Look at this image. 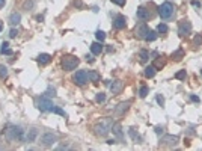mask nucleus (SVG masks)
<instances>
[{"mask_svg": "<svg viewBox=\"0 0 202 151\" xmlns=\"http://www.w3.org/2000/svg\"><path fill=\"white\" fill-rule=\"evenodd\" d=\"M158 15L163 20H170L175 15V6L170 2H165L163 5L158 6Z\"/></svg>", "mask_w": 202, "mask_h": 151, "instance_id": "1", "label": "nucleus"}, {"mask_svg": "<svg viewBox=\"0 0 202 151\" xmlns=\"http://www.w3.org/2000/svg\"><path fill=\"white\" fill-rule=\"evenodd\" d=\"M6 137L9 141H23L24 137V132L21 127H17V126H8L6 129Z\"/></svg>", "mask_w": 202, "mask_h": 151, "instance_id": "2", "label": "nucleus"}, {"mask_svg": "<svg viewBox=\"0 0 202 151\" xmlns=\"http://www.w3.org/2000/svg\"><path fill=\"white\" fill-rule=\"evenodd\" d=\"M112 126L113 124H112L110 119H104V121H101L95 126V133L98 136H106V134H109L112 132Z\"/></svg>", "mask_w": 202, "mask_h": 151, "instance_id": "3", "label": "nucleus"}, {"mask_svg": "<svg viewBox=\"0 0 202 151\" xmlns=\"http://www.w3.org/2000/svg\"><path fill=\"white\" fill-rule=\"evenodd\" d=\"M38 109L42 110V112H51L55 109V104H53V101L48 97L42 95V97L38 98Z\"/></svg>", "mask_w": 202, "mask_h": 151, "instance_id": "4", "label": "nucleus"}, {"mask_svg": "<svg viewBox=\"0 0 202 151\" xmlns=\"http://www.w3.org/2000/svg\"><path fill=\"white\" fill-rule=\"evenodd\" d=\"M78 65V59L75 56H63L62 59V68L65 71H71V70H75Z\"/></svg>", "mask_w": 202, "mask_h": 151, "instance_id": "5", "label": "nucleus"}, {"mask_svg": "<svg viewBox=\"0 0 202 151\" xmlns=\"http://www.w3.org/2000/svg\"><path fill=\"white\" fill-rule=\"evenodd\" d=\"M178 33H180L181 37H187V35H190V33H192V23H190V21H187V20L180 21V26H178Z\"/></svg>", "mask_w": 202, "mask_h": 151, "instance_id": "6", "label": "nucleus"}, {"mask_svg": "<svg viewBox=\"0 0 202 151\" xmlns=\"http://www.w3.org/2000/svg\"><path fill=\"white\" fill-rule=\"evenodd\" d=\"M56 141H57V136H56L55 133H45V134H42V137H41V144L44 145V147H53V144H55Z\"/></svg>", "mask_w": 202, "mask_h": 151, "instance_id": "7", "label": "nucleus"}, {"mask_svg": "<svg viewBox=\"0 0 202 151\" xmlns=\"http://www.w3.org/2000/svg\"><path fill=\"white\" fill-rule=\"evenodd\" d=\"M74 83L75 85H80V86H83V85H86V82H88V73L86 71H83V70H80V71H77L75 74H74Z\"/></svg>", "mask_w": 202, "mask_h": 151, "instance_id": "8", "label": "nucleus"}, {"mask_svg": "<svg viewBox=\"0 0 202 151\" xmlns=\"http://www.w3.org/2000/svg\"><path fill=\"white\" fill-rule=\"evenodd\" d=\"M177 144H178V136H173V134H166L160 141V145H167V147H173Z\"/></svg>", "mask_w": 202, "mask_h": 151, "instance_id": "9", "label": "nucleus"}, {"mask_svg": "<svg viewBox=\"0 0 202 151\" xmlns=\"http://www.w3.org/2000/svg\"><path fill=\"white\" fill-rule=\"evenodd\" d=\"M137 18L142 20V21H147V20L151 18V14H149V11H148L147 8L139 6V8H137Z\"/></svg>", "mask_w": 202, "mask_h": 151, "instance_id": "10", "label": "nucleus"}, {"mask_svg": "<svg viewBox=\"0 0 202 151\" xmlns=\"http://www.w3.org/2000/svg\"><path fill=\"white\" fill-rule=\"evenodd\" d=\"M148 26L147 24H139L137 27H136V37L137 38H140V39H145V37H147V33H148Z\"/></svg>", "mask_w": 202, "mask_h": 151, "instance_id": "11", "label": "nucleus"}, {"mask_svg": "<svg viewBox=\"0 0 202 151\" xmlns=\"http://www.w3.org/2000/svg\"><path fill=\"white\" fill-rule=\"evenodd\" d=\"M122 88H124V82H122V80H115V82L110 85L112 94H119V92L122 91Z\"/></svg>", "mask_w": 202, "mask_h": 151, "instance_id": "12", "label": "nucleus"}, {"mask_svg": "<svg viewBox=\"0 0 202 151\" xmlns=\"http://www.w3.org/2000/svg\"><path fill=\"white\" fill-rule=\"evenodd\" d=\"M125 24H127V20H125L124 15H118L116 18L113 20V26H115L116 29H124Z\"/></svg>", "mask_w": 202, "mask_h": 151, "instance_id": "13", "label": "nucleus"}, {"mask_svg": "<svg viewBox=\"0 0 202 151\" xmlns=\"http://www.w3.org/2000/svg\"><path fill=\"white\" fill-rule=\"evenodd\" d=\"M112 132H113V134H115L118 139H122V137H124V133H122V126H121L119 122H116V124H113V126H112Z\"/></svg>", "mask_w": 202, "mask_h": 151, "instance_id": "14", "label": "nucleus"}, {"mask_svg": "<svg viewBox=\"0 0 202 151\" xmlns=\"http://www.w3.org/2000/svg\"><path fill=\"white\" fill-rule=\"evenodd\" d=\"M50 60H51V56H50L48 53H41V55L38 56V62H39L41 65H47Z\"/></svg>", "mask_w": 202, "mask_h": 151, "instance_id": "15", "label": "nucleus"}, {"mask_svg": "<svg viewBox=\"0 0 202 151\" xmlns=\"http://www.w3.org/2000/svg\"><path fill=\"white\" fill-rule=\"evenodd\" d=\"M20 20H21V15H20L18 12H14V14H11V17H9V24H11V26H18Z\"/></svg>", "mask_w": 202, "mask_h": 151, "instance_id": "16", "label": "nucleus"}, {"mask_svg": "<svg viewBox=\"0 0 202 151\" xmlns=\"http://www.w3.org/2000/svg\"><path fill=\"white\" fill-rule=\"evenodd\" d=\"M91 52H92V55H100L103 52V45L100 42H93L91 45Z\"/></svg>", "mask_w": 202, "mask_h": 151, "instance_id": "17", "label": "nucleus"}, {"mask_svg": "<svg viewBox=\"0 0 202 151\" xmlns=\"http://www.w3.org/2000/svg\"><path fill=\"white\" fill-rule=\"evenodd\" d=\"M36 136H38V130L36 129H30L29 130V133H27V142H33L35 139H36Z\"/></svg>", "mask_w": 202, "mask_h": 151, "instance_id": "18", "label": "nucleus"}, {"mask_svg": "<svg viewBox=\"0 0 202 151\" xmlns=\"http://www.w3.org/2000/svg\"><path fill=\"white\" fill-rule=\"evenodd\" d=\"M155 71H157V70H155V67H154V65H149V67L145 68V76L151 79V77H154V76H155Z\"/></svg>", "mask_w": 202, "mask_h": 151, "instance_id": "19", "label": "nucleus"}, {"mask_svg": "<svg viewBox=\"0 0 202 151\" xmlns=\"http://www.w3.org/2000/svg\"><path fill=\"white\" fill-rule=\"evenodd\" d=\"M0 53H2V55H12V50L9 48V44H8V42H3V44H2Z\"/></svg>", "mask_w": 202, "mask_h": 151, "instance_id": "20", "label": "nucleus"}, {"mask_svg": "<svg viewBox=\"0 0 202 151\" xmlns=\"http://www.w3.org/2000/svg\"><path fill=\"white\" fill-rule=\"evenodd\" d=\"M184 56V50L183 48H178L177 52H173L172 53V59H175V60H181Z\"/></svg>", "mask_w": 202, "mask_h": 151, "instance_id": "21", "label": "nucleus"}, {"mask_svg": "<svg viewBox=\"0 0 202 151\" xmlns=\"http://www.w3.org/2000/svg\"><path fill=\"white\" fill-rule=\"evenodd\" d=\"M128 106H130V101H127V103H121V104H119V107L116 109V113H119V115H121V113H124L127 109H128Z\"/></svg>", "mask_w": 202, "mask_h": 151, "instance_id": "22", "label": "nucleus"}, {"mask_svg": "<svg viewBox=\"0 0 202 151\" xmlns=\"http://www.w3.org/2000/svg\"><path fill=\"white\" fill-rule=\"evenodd\" d=\"M88 77H89V80H92L93 83H97V82H100V74H98V73H95V71H89V74H88Z\"/></svg>", "mask_w": 202, "mask_h": 151, "instance_id": "23", "label": "nucleus"}, {"mask_svg": "<svg viewBox=\"0 0 202 151\" xmlns=\"http://www.w3.org/2000/svg\"><path fill=\"white\" fill-rule=\"evenodd\" d=\"M145 39H147V41H155V39H157V32H154V30H148Z\"/></svg>", "mask_w": 202, "mask_h": 151, "instance_id": "24", "label": "nucleus"}, {"mask_svg": "<svg viewBox=\"0 0 202 151\" xmlns=\"http://www.w3.org/2000/svg\"><path fill=\"white\" fill-rule=\"evenodd\" d=\"M157 32H158V33H167L169 29H167V26H166L165 23H160L158 27H157Z\"/></svg>", "mask_w": 202, "mask_h": 151, "instance_id": "25", "label": "nucleus"}, {"mask_svg": "<svg viewBox=\"0 0 202 151\" xmlns=\"http://www.w3.org/2000/svg\"><path fill=\"white\" fill-rule=\"evenodd\" d=\"M95 38H97L98 41H104V39H106V33H104L103 30H97V32H95Z\"/></svg>", "mask_w": 202, "mask_h": 151, "instance_id": "26", "label": "nucleus"}, {"mask_svg": "<svg viewBox=\"0 0 202 151\" xmlns=\"http://www.w3.org/2000/svg\"><path fill=\"white\" fill-rule=\"evenodd\" d=\"M154 67H155V70H162V68L165 67V62H163L162 59H155V62H154Z\"/></svg>", "mask_w": 202, "mask_h": 151, "instance_id": "27", "label": "nucleus"}, {"mask_svg": "<svg viewBox=\"0 0 202 151\" xmlns=\"http://www.w3.org/2000/svg\"><path fill=\"white\" fill-rule=\"evenodd\" d=\"M148 56H149V53H148L147 50H142V52H140V55H139V57H140V62H147Z\"/></svg>", "mask_w": 202, "mask_h": 151, "instance_id": "28", "label": "nucleus"}, {"mask_svg": "<svg viewBox=\"0 0 202 151\" xmlns=\"http://www.w3.org/2000/svg\"><path fill=\"white\" fill-rule=\"evenodd\" d=\"M23 8H24L26 11L32 9V8H33V0H26V2H24V5H23Z\"/></svg>", "mask_w": 202, "mask_h": 151, "instance_id": "29", "label": "nucleus"}, {"mask_svg": "<svg viewBox=\"0 0 202 151\" xmlns=\"http://www.w3.org/2000/svg\"><path fill=\"white\" fill-rule=\"evenodd\" d=\"M148 92H149L148 86H142V88H140V91H139V95H140L142 98H145V97L148 95Z\"/></svg>", "mask_w": 202, "mask_h": 151, "instance_id": "30", "label": "nucleus"}, {"mask_svg": "<svg viewBox=\"0 0 202 151\" xmlns=\"http://www.w3.org/2000/svg\"><path fill=\"white\" fill-rule=\"evenodd\" d=\"M193 44H195L196 47L202 45V35H196V37H195V39H193Z\"/></svg>", "mask_w": 202, "mask_h": 151, "instance_id": "31", "label": "nucleus"}, {"mask_svg": "<svg viewBox=\"0 0 202 151\" xmlns=\"http://www.w3.org/2000/svg\"><path fill=\"white\" fill-rule=\"evenodd\" d=\"M97 103H104L106 101V95L103 94V92H100V94H97Z\"/></svg>", "mask_w": 202, "mask_h": 151, "instance_id": "32", "label": "nucleus"}, {"mask_svg": "<svg viewBox=\"0 0 202 151\" xmlns=\"http://www.w3.org/2000/svg\"><path fill=\"white\" fill-rule=\"evenodd\" d=\"M51 112L57 113V115H62V116H65V118H67V113H65V110H62L60 107H56V106H55V109H53Z\"/></svg>", "mask_w": 202, "mask_h": 151, "instance_id": "33", "label": "nucleus"}, {"mask_svg": "<svg viewBox=\"0 0 202 151\" xmlns=\"http://www.w3.org/2000/svg\"><path fill=\"white\" fill-rule=\"evenodd\" d=\"M6 76H8V68L6 67H0V77L5 79Z\"/></svg>", "mask_w": 202, "mask_h": 151, "instance_id": "34", "label": "nucleus"}, {"mask_svg": "<svg viewBox=\"0 0 202 151\" xmlns=\"http://www.w3.org/2000/svg\"><path fill=\"white\" fill-rule=\"evenodd\" d=\"M175 77H177V79H180V80L185 79V70H181V71H178V73L175 74Z\"/></svg>", "mask_w": 202, "mask_h": 151, "instance_id": "35", "label": "nucleus"}, {"mask_svg": "<svg viewBox=\"0 0 202 151\" xmlns=\"http://www.w3.org/2000/svg\"><path fill=\"white\" fill-rule=\"evenodd\" d=\"M17 35H18V30H17V29H11V30H9V37L11 38H15Z\"/></svg>", "mask_w": 202, "mask_h": 151, "instance_id": "36", "label": "nucleus"}, {"mask_svg": "<svg viewBox=\"0 0 202 151\" xmlns=\"http://www.w3.org/2000/svg\"><path fill=\"white\" fill-rule=\"evenodd\" d=\"M157 103H158L160 106L165 104V98H163V95H157Z\"/></svg>", "mask_w": 202, "mask_h": 151, "instance_id": "37", "label": "nucleus"}, {"mask_svg": "<svg viewBox=\"0 0 202 151\" xmlns=\"http://www.w3.org/2000/svg\"><path fill=\"white\" fill-rule=\"evenodd\" d=\"M112 3H115L118 6H124L125 5V0H112Z\"/></svg>", "mask_w": 202, "mask_h": 151, "instance_id": "38", "label": "nucleus"}, {"mask_svg": "<svg viewBox=\"0 0 202 151\" xmlns=\"http://www.w3.org/2000/svg\"><path fill=\"white\" fill-rule=\"evenodd\" d=\"M192 5L195 6V8H201L202 5H201V2L199 0H192Z\"/></svg>", "mask_w": 202, "mask_h": 151, "instance_id": "39", "label": "nucleus"}, {"mask_svg": "<svg viewBox=\"0 0 202 151\" xmlns=\"http://www.w3.org/2000/svg\"><path fill=\"white\" fill-rule=\"evenodd\" d=\"M190 100H192V101H195V103H199V98H198L196 95H192V97H190Z\"/></svg>", "mask_w": 202, "mask_h": 151, "instance_id": "40", "label": "nucleus"}, {"mask_svg": "<svg viewBox=\"0 0 202 151\" xmlns=\"http://www.w3.org/2000/svg\"><path fill=\"white\" fill-rule=\"evenodd\" d=\"M48 95H53V97H55V95H56V91H55V89H51V88H50V89H48Z\"/></svg>", "mask_w": 202, "mask_h": 151, "instance_id": "41", "label": "nucleus"}, {"mask_svg": "<svg viewBox=\"0 0 202 151\" xmlns=\"http://www.w3.org/2000/svg\"><path fill=\"white\" fill-rule=\"evenodd\" d=\"M5 3H6V0H0V8H2V6H5Z\"/></svg>", "mask_w": 202, "mask_h": 151, "instance_id": "42", "label": "nucleus"}, {"mask_svg": "<svg viewBox=\"0 0 202 151\" xmlns=\"http://www.w3.org/2000/svg\"><path fill=\"white\" fill-rule=\"evenodd\" d=\"M2 29H3V24H2V21H0V32H2Z\"/></svg>", "mask_w": 202, "mask_h": 151, "instance_id": "43", "label": "nucleus"}, {"mask_svg": "<svg viewBox=\"0 0 202 151\" xmlns=\"http://www.w3.org/2000/svg\"><path fill=\"white\" fill-rule=\"evenodd\" d=\"M201 74H202V70H201Z\"/></svg>", "mask_w": 202, "mask_h": 151, "instance_id": "44", "label": "nucleus"}]
</instances>
